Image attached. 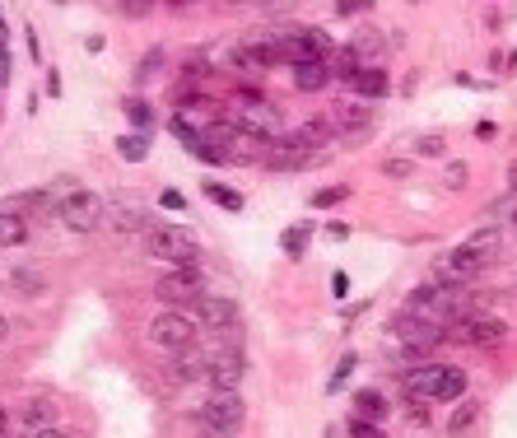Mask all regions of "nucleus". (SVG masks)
I'll list each match as a JSON object with an SVG mask.
<instances>
[{"mask_svg": "<svg viewBox=\"0 0 517 438\" xmlns=\"http://www.w3.org/2000/svg\"><path fill=\"white\" fill-rule=\"evenodd\" d=\"M499 257V229H480L471 233L462 247H452L448 257L434 266V280L438 285H466L471 275H480L485 266H494Z\"/></svg>", "mask_w": 517, "mask_h": 438, "instance_id": "nucleus-1", "label": "nucleus"}, {"mask_svg": "<svg viewBox=\"0 0 517 438\" xmlns=\"http://www.w3.org/2000/svg\"><path fill=\"white\" fill-rule=\"evenodd\" d=\"M406 313L410 317H424V322H434V327H443L448 331L457 317H466L471 313V294H466L462 285H424V289H415L406 299Z\"/></svg>", "mask_w": 517, "mask_h": 438, "instance_id": "nucleus-2", "label": "nucleus"}, {"mask_svg": "<svg viewBox=\"0 0 517 438\" xmlns=\"http://www.w3.org/2000/svg\"><path fill=\"white\" fill-rule=\"evenodd\" d=\"M466 392V373L457 364H424L406 373V397L415 401H457Z\"/></svg>", "mask_w": 517, "mask_h": 438, "instance_id": "nucleus-3", "label": "nucleus"}, {"mask_svg": "<svg viewBox=\"0 0 517 438\" xmlns=\"http://www.w3.org/2000/svg\"><path fill=\"white\" fill-rule=\"evenodd\" d=\"M145 252L154 261H168V266H196L201 252H196V238H191L182 224H150L145 229Z\"/></svg>", "mask_w": 517, "mask_h": 438, "instance_id": "nucleus-4", "label": "nucleus"}, {"mask_svg": "<svg viewBox=\"0 0 517 438\" xmlns=\"http://www.w3.org/2000/svg\"><path fill=\"white\" fill-rule=\"evenodd\" d=\"M201 425L210 429V434H219V438H233L238 429L247 425L243 397H238L233 387H215V392H210V401L201 406Z\"/></svg>", "mask_w": 517, "mask_h": 438, "instance_id": "nucleus-5", "label": "nucleus"}, {"mask_svg": "<svg viewBox=\"0 0 517 438\" xmlns=\"http://www.w3.org/2000/svg\"><path fill=\"white\" fill-rule=\"evenodd\" d=\"M150 341L159 350H168V355H187V350H196V322L182 308H168V313H159L150 322Z\"/></svg>", "mask_w": 517, "mask_h": 438, "instance_id": "nucleus-6", "label": "nucleus"}, {"mask_svg": "<svg viewBox=\"0 0 517 438\" xmlns=\"http://www.w3.org/2000/svg\"><path fill=\"white\" fill-rule=\"evenodd\" d=\"M56 215H61V224H66L70 233H94V229H103V219H108V201L98 192H70Z\"/></svg>", "mask_w": 517, "mask_h": 438, "instance_id": "nucleus-7", "label": "nucleus"}, {"mask_svg": "<svg viewBox=\"0 0 517 438\" xmlns=\"http://www.w3.org/2000/svg\"><path fill=\"white\" fill-rule=\"evenodd\" d=\"M443 336L457 341V345H485V350H494V345H504L508 327L499 322V317H490V313H466V317H457Z\"/></svg>", "mask_w": 517, "mask_h": 438, "instance_id": "nucleus-8", "label": "nucleus"}, {"mask_svg": "<svg viewBox=\"0 0 517 438\" xmlns=\"http://www.w3.org/2000/svg\"><path fill=\"white\" fill-rule=\"evenodd\" d=\"M243 373H247V359H243V350H238V341H224L205 355V378L215 387H233V392H238Z\"/></svg>", "mask_w": 517, "mask_h": 438, "instance_id": "nucleus-9", "label": "nucleus"}, {"mask_svg": "<svg viewBox=\"0 0 517 438\" xmlns=\"http://www.w3.org/2000/svg\"><path fill=\"white\" fill-rule=\"evenodd\" d=\"M191 308H196V317H201V322L215 331V336H224V341H233V336H238V322H243V313H238V303H233V299L201 294V299L191 303Z\"/></svg>", "mask_w": 517, "mask_h": 438, "instance_id": "nucleus-10", "label": "nucleus"}, {"mask_svg": "<svg viewBox=\"0 0 517 438\" xmlns=\"http://www.w3.org/2000/svg\"><path fill=\"white\" fill-rule=\"evenodd\" d=\"M154 294L168 303V308H187V303H196L205 294L201 275H196V266H177V271H168L159 285H154Z\"/></svg>", "mask_w": 517, "mask_h": 438, "instance_id": "nucleus-11", "label": "nucleus"}, {"mask_svg": "<svg viewBox=\"0 0 517 438\" xmlns=\"http://www.w3.org/2000/svg\"><path fill=\"white\" fill-rule=\"evenodd\" d=\"M331 131H336V140H345V145H359V140H368V131H373V112L364 108V103H341V108H331Z\"/></svg>", "mask_w": 517, "mask_h": 438, "instance_id": "nucleus-12", "label": "nucleus"}, {"mask_svg": "<svg viewBox=\"0 0 517 438\" xmlns=\"http://www.w3.org/2000/svg\"><path fill=\"white\" fill-rule=\"evenodd\" d=\"M238 126L243 131H257V136H266L271 140L275 136V126H280V117H275V108L266 103V98H257V94H238Z\"/></svg>", "mask_w": 517, "mask_h": 438, "instance_id": "nucleus-13", "label": "nucleus"}, {"mask_svg": "<svg viewBox=\"0 0 517 438\" xmlns=\"http://www.w3.org/2000/svg\"><path fill=\"white\" fill-rule=\"evenodd\" d=\"M266 150H271V140L257 136V131H243V126H233V136L224 140L229 164H266Z\"/></svg>", "mask_w": 517, "mask_h": 438, "instance_id": "nucleus-14", "label": "nucleus"}, {"mask_svg": "<svg viewBox=\"0 0 517 438\" xmlns=\"http://www.w3.org/2000/svg\"><path fill=\"white\" fill-rule=\"evenodd\" d=\"M396 341L410 345V350H434V345H438V341H448V336H443V327L424 322V317L401 313V317H396Z\"/></svg>", "mask_w": 517, "mask_h": 438, "instance_id": "nucleus-15", "label": "nucleus"}, {"mask_svg": "<svg viewBox=\"0 0 517 438\" xmlns=\"http://www.w3.org/2000/svg\"><path fill=\"white\" fill-rule=\"evenodd\" d=\"M308 164H313V150H308L299 136L271 140V150H266V168H275V173H289V168H308Z\"/></svg>", "mask_w": 517, "mask_h": 438, "instance_id": "nucleus-16", "label": "nucleus"}, {"mask_svg": "<svg viewBox=\"0 0 517 438\" xmlns=\"http://www.w3.org/2000/svg\"><path fill=\"white\" fill-rule=\"evenodd\" d=\"M238 66L243 70H271V66H285V56H280V42L275 38H257L238 47Z\"/></svg>", "mask_w": 517, "mask_h": 438, "instance_id": "nucleus-17", "label": "nucleus"}, {"mask_svg": "<svg viewBox=\"0 0 517 438\" xmlns=\"http://www.w3.org/2000/svg\"><path fill=\"white\" fill-rule=\"evenodd\" d=\"M331 80H336V75H331V61H299V66H294V89H303V94H322Z\"/></svg>", "mask_w": 517, "mask_h": 438, "instance_id": "nucleus-18", "label": "nucleus"}, {"mask_svg": "<svg viewBox=\"0 0 517 438\" xmlns=\"http://www.w3.org/2000/svg\"><path fill=\"white\" fill-rule=\"evenodd\" d=\"M103 224H112V233H145V210H136V206H108V219Z\"/></svg>", "mask_w": 517, "mask_h": 438, "instance_id": "nucleus-19", "label": "nucleus"}, {"mask_svg": "<svg viewBox=\"0 0 517 438\" xmlns=\"http://www.w3.org/2000/svg\"><path fill=\"white\" fill-rule=\"evenodd\" d=\"M28 243V219L0 206V247H24Z\"/></svg>", "mask_w": 517, "mask_h": 438, "instance_id": "nucleus-20", "label": "nucleus"}, {"mask_svg": "<svg viewBox=\"0 0 517 438\" xmlns=\"http://www.w3.org/2000/svg\"><path fill=\"white\" fill-rule=\"evenodd\" d=\"M294 136L308 145V150H331V140H336V131H331V122L322 117V122H303V126H294Z\"/></svg>", "mask_w": 517, "mask_h": 438, "instance_id": "nucleus-21", "label": "nucleus"}, {"mask_svg": "<svg viewBox=\"0 0 517 438\" xmlns=\"http://www.w3.org/2000/svg\"><path fill=\"white\" fill-rule=\"evenodd\" d=\"M117 154H122L126 164H145V159H150V131H126V136L117 140Z\"/></svg>", "mask_w": 517, "mask_h": 438, "instance_id": "nucleus-22", "label": "nucleus"}, {"mask_svg": "<svg viewBox=\"0 0 517 438\" xmlns=\"http://www.w3.org/2000/svg\"><path fill=\"white\" fill-rule=\"evenodd\" d=\"M350 84H354V89H359L364 98H382V94H387V75H382V66H364Z\"/></svg>", "mask_w": 517, "mask_h": 438, "instance_id": "nucleus-23", "label": "nucleus"}, {"mask_svg": "<svg viewBox=\"0 0 517 438\" xmlns=\"http://www.w3.org/2000/svg\"><path fill=\"white\" fill-rule=\"evenodd\" d=\"M47 425H56V406L52 401H28L24 406V429L28 434H38V429H47Z\"/></svg>", "mask_w": 517, "mask_h": 438, "instance_id": "nucleus-24", "label": "nucleus"}, {"mask_svg": "<svg viewBox=\"0 0 517 438\" xmlns=\"http://www.w3.org/2000/svg\"><path fill=\"white\" fill-rule=\"evenodd\" d=\"M476 420H480V406H476V401H462V406L452 411V420H448V434H471Z\"/></svg>", "mask_w": 517, "mask_h": 438, "instance_id": "nucleus-25", "label": "nucleus"}, {"mask_svg": "<svg viewBox=\"0 0 517 438\" xmlns=\"http://www.w3.org/2000/svg\"><path fill=\"white\" fill-rule=\"evenodd\" d=\"M354 411H359V420H368V425H378L382 415H387V406H382L378 392H359V397H354Z\"/></svg>", "mask_w": 517, "mask_h": 438, "instance_id": "nucleus-26", "label": "nucleus"}, {"mask_svg": "<svg viewBox=\"0 0 517 438\" xmlns=\"http://www.w3.org/2000/svg\"><path fill=\"white\" fill-rule=\"evenodd\" d=\"M350 47H354V56H359L364 66H368V61L378 66V56H382V42H378V33H359V38H354Z\"/></svg>", "mask_w": 517, "mask_h": 438, "instance_id": "nucleus-27", "label": "nucleus"}, {"mask_svg": "<svg viewBox=\"0 0 517 438\" xmlns=\"http://www.w3.org/2000/svg\"><path fill=\"white\" fill-rule=\"evenodd\" d=\"M42 206H47V192H28V196H10L5 201V210H14V215H38Z\"/></svg>", "mask_w": 517, "mask_h": 438, "instance_id": "nucleus-28", "label": "nucleus"}, {"mask_svg": "<svg viewBox=\"0 0 517 438\" xmlns=\"http://www.w3.org/2000/svg\"><path fill=\"white\" fill-rule=\"evenodd\" d=\"M205 201H215V206H224V210H243V196L219 187V182H205Z\"/></svg>", "mask_w": 517, "mask_h": 438, "instance_id": "nucleus-29", "label": "nucleus"}, {"mask_svg": "<svg viewBox=\"0 0 517 438\" xmlns=\"http://www.w3.org/2000/svg\"><path fill=\"white\" fill-rule=\"evenodd\" d=\"M126 122H131V131H150V122H154L150 103H126Z\"/></svg>", "mask_w": 517, "mask_h": 438, "instance_id": "nucleus-30", "label": "nucleus"}, {"mask_svg": "<svg viewBox=\"0 0 517 438\" xmlns=\"http://www.w3.org/2000/svg\"><path fill=\"white\" fill-rule=\"evenodd\" d=\"M280 247H285V252H289L294 261H299L303 252H308V229H289L285 238H280Z\"/></svg>", "mask_w": 517, "mask_h": 438, "instance_id": "nucleus-31", "label": "nucleus"}, {"mask_svg": "<svg viewBox=\"0 0 517 438\" xmlns=\"http://www.w3.org/2000/svg\"><path fill=\"white\" fill-rule=\"evenodd\" d=\"M350 373H354V355H345L341 359V364H336V373H331V392H336V387H345V378H350Z\"/></svg>", "mask_w": 517, "mask_h": 438, "instance_id": "nucleus-32", "label": "nucleus"}, {"mask_svg": "<svg viewBox=\"0 0 517 438\" xmlns=\"http://www.w3.org/2000/svg\"><path fill=\"white\" fill-rule=\"evenodd\" d=\"M345 196H350L345 187H331V192H317L313 196V206H336V201H345Z\"/></svg>", "mask_w": 517, "mask_h": 438, "instance_id": "nucleus-33", "label": "nucleus"}, {"mask_svg": "<svg viewBox=\"0 0 517 438\" xmlns=\"http://www.w3.org/2000/svg\"><path fill=\"white\" fill-rule=\"evenodd\" d=\"M159 206L164 210H187V201H182V192H164L159 196Z\"/></svg>", "mask_w": 517, "mask_h": 438, "instance_id": "nucleus-34", "label": "nucleus"}, {"mask_svg": "<svg viewBox=\"0 0 517 438\" xmlns=\"http://www.w3.org/2000/svg\"><path fill=\"white\" fill-rule=\"evenodd\" d=\"M368 5H373V0H336L341 14H359V10H368Z\"/></svg>", "mask_w": 517, "mask_h": 438, "instance_id": "nucleus-35", "label": "nucleus"}, {"mask_svg": "<svg viewBox=\"0 0 517 438\" xmlns=\"http://www.w3.org/2000/svg\"><path fill=\"white\" fill-rule=\"evenodd\" d=\"M10 84V52H5V42H0V89Z\"/></svg>", "mask_w": 517, "mask_h": 438, "instance_id": "nucleus-36", "label": "nucleus"}, {"mask_svg": "<svg viewBox=\"0 0 517 438\" xmlns=\"http://www.w3.org/2000/svg\"><path fill=\"white\" fill-rule=\"evenodd\" d=\"M420 154H443V140H438V136H424V140H420Z\"/></svg>", "mask_w": 517, "mask_h": 438, "instance_id": "nucleus-37", "label": "nucleus"}, {"mask_svg": "<svg viewBox=\"0 0 517 438\" xmlns=\"http://www.w3.org/2000/svg\"><path fill=\"white\" fill-rule=\"evenodd\" d=\"M14 280H19V289H42V280H38V275H28V271H19Z\"/></svg>", "mask_w": 517, "mask_h": 438, "instance_id": "nucleus-38", "label": "nucleus"}, {"mask_svg": "<svg viewBox=\"0 0 517 438\" xmlns=\"http://www.w3.org/2000/svg\"><path fill=\"white\" fill-rule=\"evenodd\" d=\"M494 215H499V219H517V201H504V206H494Z\"/></svg>", "mask_w": 517, "mask_h": 438, "instance_id": "nucleus-39", "label": "nucleus"}, {"mask_svg": "<svg viewBox=\"0 0 517 438\" xmlns=\"http://www.w3.org/2000/svg\"><path fill=\"white\" fill-rule=\"evenodd\" d=\"M448 182H452V187H462V182H466V168L452 164V168H448Z\"/></svg>", "mask_w": 517, "mask_h": 438, "instance_id": "nucleus-40", "label": "nucleus"}, {"mask_svg": "<svg viewBox=\"0 0 517 438\" xmlns=\"http://www.w3.org/2000/svg\"><path fill=\"white\" fill-rule=\"evenodd\" d=\"M33 438H66V434H61V429H52V425H47V429H38V434H33Z\"/></svg>", "mask_w": 517, "mask_h": 438, "instance_id": "nucleus-41", "label": "nucleus"}, {"mask_svg": "<svg viewBox=\"0 0 517 438\" xmlns=\"http://www.w3.org/2000/svg\"><path fill=\"white\" fill-rule=\"evenodd\" d=\"M508 187H513V196H517V159L508 164Z\"/></svg>", "mask_w": 517, "mask_h": 438, "instance_id": "nucleus-42", "label": "nucleus"}, {"mask_svg": "<svg viewBox=\"0 0 517 438\" xmlns=\"http://www.w3.org/2000/svg\"><path fill=\"white\" fill-rule=\"evenodd\" d=\"M10 434V415H5V406H0V438Z\"/></svg>", "mask_w": 517, "mask_h": 438, "instance_id": "nucleus-43", "label": "nucleus"}, {"mask_svg": "<svg viewBox=\"0 0 517 438\" xmlns=\"http://www.w3.org/2000/svg\"><path fill=\"white\" fill-rule=\"evenodd\" d=\"M5 331H10V327H5V317H0V341H5Z\"/></svg>", "mask_w": 517, "mask_h": 438, "instance_id": "nucleus-44", "label": "nucleus"}, {"mask_svg": "<svg viewBox=\"0 0 517 438\" xmlns=\"http://www.w3.org/2000/svg\"><path fill=\"white\" fill-rule=\"evenodd\" d=\"M508 299H513V308H517V289H513V294H508Z\"/></svg>", "mask_w": 517, "mask_h": 438, "instance_id": "nucleus-45", "label": "nucleus"}, {"mask_svg": "<svg viewBox=\"0 0 517 438\" xmlns=\"http://www.w3.org/2000/svg\"><path fill=\"white\" fill-rule=\"evenodd\" d=\"M261 5H280V0H261Z\"/></svg>", "mask_w": 517, "mask_h": 438, "instance_id": "nucleus-46", "label": "nucleus"}, {"mask_svg": "<svg viewBox=\"0 0 517 438\" xmlns=\"http://www.w3.org/2000/svg\"><path fill=\"white\" fill-rule=\"evenodd\" d=\"M0 42H5V24H0Z\"/></svg>", "mask_w": 517, "mask_h": 438, "instance_id": "nucleus-47", "label": "nucleus"}, {"mask_svg": "<svg viewBox=\"0 0 517 438\" xmlns=\"http://www.w3.org/2000/svg\"><path fill=\"white\" fill-rule=\"evenodd\" d=\"M205 438H219V434H210V429H205Z\"/></svg>", "mask_w": 517, "mask_h": 438, "instance_id": "nucleus-48", "label": "nucleus"}, {"mask_svg": "<svg viewBox=\"0 0 517 438\" xmlns=\"http://www.w3.org/2000/svg\"><path fill=\"white\" fill-rule=\"evenodd\" d=\"M177 5H182V0H177Z\"/></svg>", "mask_w": 517, "mask_h": 438, "instance_id": "nucleus-49", "label": "nucleus"}]
</instances>
